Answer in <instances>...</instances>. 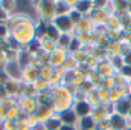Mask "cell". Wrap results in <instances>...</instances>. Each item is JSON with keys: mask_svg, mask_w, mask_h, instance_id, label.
Instances as JSON below:
<instances>
[{"mask_svg": "<svg viewBox=\"0 0 131 130\" xmlns=\"http://www.w3.org/2000/svg\"><path fill=\"white\" fill-rule=\"evenodd\" d=\"M87 112H89V107H87L85 104H79V106H78V113L84 115V113H87Z\"/></svg>", "mask_w": 131, "mask_h": 130, "instance_id": "1", "label": "cell"}, {"mask_svg": "<svg viewBox=\"0 0 131 130\" xmlns=\"http://www.w3.org/2000/svg\"><path fill=\"white\" fill-rule=\"evenodd\" d=\"M58 25L66 29V28H69V20H67V18H60V20H58Z\"/></svg>", "mask_w": 131, "mask_h": 130, "instance_id": "2", "label": "cell"}, {"mask_svg": "<svg viewBox=\"0 0 131 130\" xmlns=\"http://www.w3.org/2000/svg\"><path fill=\"white\" fill-rule=\"evenodd\" d=\"M64 119L67 123H72V121H73V115H72V113H64Z\"/></svg>", "mask_w": 131, "mask_h": 130, "instance_id": "3", "label": "cell"}, {"mask_svg": "<svg viewBox=\"0 0 131 130\" xmlns=\"http://www.w3.org/2000/svg\"><path fill=\"white\" fill-rule=\"evenodd\" d=\"M82 127H84V129H90V127H92V121H90V119H85L84 124H82Z\"/></svg>", "mask_w": 131, "mask_h": 130, "instance_id": "4", "label": "cell"}, {"mask_svg": "<svg viewBox=\"0 0 131 130\" xmlns=\"http://www.w3.org/2000/svg\"><path fill=\"white\" fill-rule=\"evenodd\" d=\"M114 126H116V127H122V119L114 118Z\"/></svg>", "mask_w": 131, "mask_h": 130, "instance_id": "5", "label": "cell"}, {"mask_svg": "<svg viewBox=\"0 0 131 130\" xmlns=\"http://www.w3.org/2000/svg\"><path fill=\"white\" fill-rule=\"evenodd\" d=\"M89 8V3H81L79 5V9H87Z\"/></svg>", "mask_w": 131, "mask_h": 130, "instance_id": "6", "label": "cell"}, {"mask_svg": "<svg viewBox=\"0 0 131 130\" xmlns=\"http://www.w3.org/2000/svg\"><path fill=\"white\" fill-rule=\"evenodd\" d=\"M49 34H50V35H52V37H57V34H55V31H53V29H52V28H49Z\"/></svg>", "mask_w": 131, "mask_h": 130, "instance_id": "7", "label": "cell"}, {"mask_svg": "<svg viewBox=\"0 0 131 130\" xmlns=\"http://www.w3.org/2000/svg\"><path fill=\"white\" fill-rule=\"evenodd\" d=\"M49 127H50V129H53V127H57V124H55V121H50V124H49Z\"/></svg>", "mask_w": 131, "mask_h": 130, "instance_id": "8", "label": "cell"}, {"mask_svg": "<svg viewBox=\"0 0 131 130\" xmlns=\"http://www.w3.org/2000/svg\"><path fill=\"white\" fill-rule=\"evenodd\" d=\"M61 130H72V129H69V127H64V129H61Z\"/></svg>", "mask_w": 131, "mask_h": 130, "instance_id": "9", "label": "cell"}, {"mask_svg": "<svg viewBox=\"0 0 131 130\" xmlns=\"http://www.w3.org/2000/svg\"><path fill=\"white\" fill-rule=\"evenodd\" d=\"M128 60H130V63H131V55H130V57H128Z\"/></svg>", "mask_w": 131, "mask_h": 130, "instance_id": "10", "label": "cell"}]
</instances>
